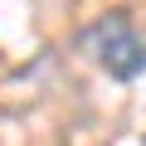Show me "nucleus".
Wrapping results in <instances>:
<instances>
[{
	"label": "nucleus",
	"instance_id": "nucleus-1",
	"mask_svg": "<svg viewBox=\"0 0 146 146\" xmlns=\"http://www.w3.org/2000/svg\"><path fill=\"white\" fill-rule=\"evenodd\" d=\"M83 44L93 49L98 68L107 73V78H117V83H131V78L146 73V39L136 34V25H131L127 10H112L98 25H88Z\"/></svg>",
	"mask_w": 146,
	"mask_h": 146
},
{
	"label": "nucleus",
	"instance_id": "nucleus-2",
	"mask_svg": "<svg viewBox=\"0 0 146 146\" xmlns=\"http://www.w3.org/2000/svg\"><path fill=\"white\" fill-rule=\"evenodd\" d=\"M141 146H146V141H141Z\"/></svg>",
	"mask_w": 146,
	"mask_h": 146
}]
</instances>
